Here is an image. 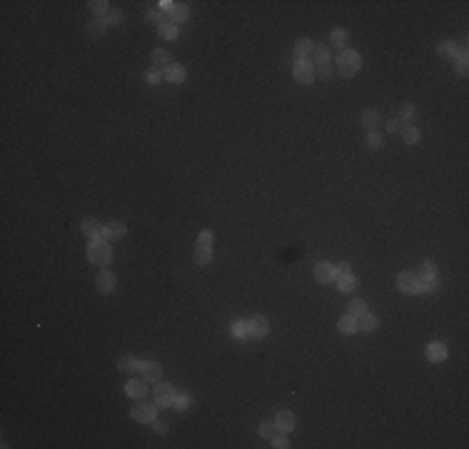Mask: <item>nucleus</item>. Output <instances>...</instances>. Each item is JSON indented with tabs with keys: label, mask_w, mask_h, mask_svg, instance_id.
<instances>
[{
	"label": "nucleus",
	"mask_w": 469,
	"mask_h": 449,
	"mask_svg": "<svg viewBox=\"0 0 469 449\" xmlns=\"http://www.w3.org/2000/svg\"><path fill=\"white\" fill-rule=\"evenodd\" d=\"M88 260H90V265H97V267H108L110 262H113V247H110V242L108 240H90V245H88Z\"/></svg>",
	"instance_id": "f257e3e1"
},
{
	"label": "nucleus",
	"mask_w": 469,
	"mask_h": 449,
	"mask_svg": "<svg viewBox=\"0 0 469 449\" xmlns=\"http://www.w3.org/2000/svg\"><path fill=\"white\" fill-rule=\"evenodd\" d=\"M337 70L339 75H344V78H355L357 73L362 70V55L357 53V50H342L337 55Z\"/></svg>",
	"instance_id": "f03ea898"
},
{
	"label": "nucleus",
	"mask_w": 469,
	"mask_h": 449,
	"mask_svg": "<svg viewBox=\"0 0 469 449\" xmlns=\"http://www.w3.org/2000/svg\"><path fill=\"white\" fill-rule=\"evenodd\" d=\"M315 65L310 60H292V78L297 80L300 85H310L315 82Z\"/></svg>",
	"instance_id": "7ed1b4c3"
},
{
	"label": "nucleus",
	"mask_w": 469,
	"mask_h": 449,
	"mask_svg": "<svg viewBox=\"0 0 469 449\" xmlns=\"http://www.w3.org/2000/svg\"><path fill=\"white\" fill-rule=\"evenodd\" d=\"M247 334L250 337H255V339H262L270 334V319L264 317V314H255V317H250L247 319Z\"/></svg>",
	"instance_id": "20e7f679"
},
{
	"label": "nucleus",
	"mask_w": 469,
	"mask_h": 449,
	"mask_svg": "<svg viewBox=\"0 0 469 449\" xmlns=\"http://www.w3.org/2000/svg\"><path fill=\"white\" fill-rule=\"evenodd\" d=\"M397 290L402 294H417L419 292V277L410 270H404V272L397 274Z\"/></svg>",
	"instance_id": "39448f33"
},
{
	"label": "nucleus",
	"mask_w": 469,
	"mask_h": 449,
	"mask_svg": "<svg viewBox=\"0 0 469 449\" xmlns=\"http://www.w3.org/2000/svg\"><path fill=\"white\" fill-rule=\"evenodd\" d=\"M175 397L177 392L172 384H165V382H157L155 384V404L157 407H172L175 404Z\"/></svg>",
	"instance_id": "423d86ee"
},
{
	"label": "nucleus",
	"mask_w": 469,
	"mask_h": 449,
	"mask_svg": "<svg viewBox=\"0 0 469 449\" xmlns=\"http://www.w3.org/2000/svg\"><path fill=\"white\" fill-rule=\"evenodd\" d=\"M115 285H117V274L110 272L108 267H103V272L97 274V280H95V290L100 294H110L115 292Z\"/></svg>",
	"instance_id": "0eeeda50"
},
{
	"label": "nucleus",
	"mask_w": 469,
	"mask_h": 449,
	"mask_svg": "<svg viewBox=\"0 0 469 449\" xmlns=\"http://www.w3.org/2000/svg\"><path fill=\"white\" fill-rule=\"evenodd\" d=\"M130 417L135 422H142V424H150L152 419L157 417V404H132Z\"/></svg>",
	"instance_id": "6e6552de"
},
{
	"label": "nucleus",
	"mask_w": 469,
	"mask_h": 449,
	"mask_svg": "<svg viewBox=\"0 0 469 449\" xmlns=\"http://www.w3.org/2000/svg\"><path fill=\"white\" fill-rule=\"evenodd\" d=\"M312 274H315V280H317L319 285H332L337 280V272H335V265L332 262H317Z\"/></svg>",
	"instance_id": "1a4fd4ad"
},
{
	"label": "nucleus",
	"mask_w": 469,
	"mask_h": 449,
	"mask_svg": "<svg viewBox=\"0 0 469 449\" xmlns=\"http://www.w3.org/2000/svg\"><path fill=\"white\" fill-rule=\"evenodd\" d=\"M150 382L148 379H128V384H125V392H128V397H132V399H145L148 394H150V387H148Z\"/></svg>",
	"instance_id": "9d476101"
},
{
	"label": "nucleus",
	"mask_w": 469,
	"mask_h": 449,
	"mask_svg": "<svg viewBox=\"0 0 469 449\" xmlns=\"http://www.w3.org/2000/svg\"><path fill=\"white\" fill-rule=\"evenodd\" d=\"M128 234V227H125V222H120V220H113V222H108V225H103V240H123Z\"/></svg>",
	"instance_id": "9b49d317"
},
{
	"label": "nucleus",
	"mask_w": 469,
	"mask_h": 449,
	"mask_svg": "<svg viewBox=\"0 0 469 449\" xmlns=\"http://www.w3.org/2000/svg\"><path fill=\"white\" fill-rule=\"evenodd\" d=\"M295 424H297V419H295V414H292L290 410L277 412V417H275V427H277V432L290 434V432L295 430Z\"/></svg>",
	"instance_id": "f8f14e48"
},
{
	"label": "nucleus",
	"mask_w": 469,
	"mask_h": 449,
	"mask_svg": "<svg viewBox=\"0 0 469 449\" xmlns=\"http://www.w3.org/2000/svg\"><path fill=\"white\" fill-rule=\"evenodd\" d=\"M80 232L85 234L88 240H100V237H103V225H100L95 217H85V220L80 222Z\"/></svg>",
	"instance_id": "ddd939ff"
},
{
	"label": "nucleus",
	"mask_w": 469,
	"mask_h": 449,
	"mask_svg": "<svg viewBox=\"0 0 469 449\" xmlns=\"http://www.w3.org/2000/svg\"><path fill=\"white\" fill-rule=\"evenodd\" d=\"M162 78L168 80V82H172V85H180V82H185L188 73H185V68H182L180 62H172V65H168V68H165Z\"/></svg>",
	"instance_id": "4468645a"
},
{
	"label": "nucleus",
	"mask_w": 469,
	"mask_h": 449,
	"mask_svg": "<svg viewBox=\"0 0 469 449\" xmlns=\"http://www.w3.org/2000/svg\"><path fill=\"white\" fill-rule=\"evenodd\" d=\"M142 379H148V382H162V365H157V362H142Z\"/></svg>",
	"instance_id": "2eb2a0df"
},
{
	"label": "nucleus",
	"mask_w": 469,
	"mask_h": 449,
	"mask_svg": "<svg viewBox=\"0 0 469 449\" xmlns=\"http://www.w3.org/2000/svg\"><path fill=\"white\" fill-rule=\"evenodd\" d=\"M424 354H427L430 362L437 365V362H444V359H447V347H444L442 342H430L427 350H424Z\"/></svg>",
	"instance_id": "dca6fc26"
},
{
	"label": "nucleus",
	"mask_w": 469,
	"mask_h": 449,
	"mask_svg": "<svg viewBox=\"0 0 469 449\" xmlns=\"http://www.w3.org/2000/svg\"><path fill=\"white\" fill-rule=\"evenodd\" d=\"M150 62H152V70H165L168 65H172L170 53H168V50H162V48L152 50V53H150Z\"/></svg>",
	"instance_id": "f3484780"
},
{
	"label": "nucleus",
	"mask_w": 469,
	"mask_h": 449,
	"mask_svg": "<svg viewBox=\"0 0 469 449\" xmlns=\"http://www.w3.org/2000/svg\"><path fill=\"white\" fill-rule=\"evenodd\" d=\"M315 50V42L310 38H300L295 40V60H307Z\"/></svg>",
	"instance_id": "a211bd4d"
},
{
	"label": "nucleus",
	"mask_w": 469,
	"mask_h": 449,
	"mask_svg": "<svg viewBox=\"0 0 469 449\" xmlns=\"http://www.w3.org/2000/svg\"><path fill=\"white\" fill-rule=\"evenodd\" d=\"M357 325H359V332H377V327H379V317H377V314L364 312L362 317H357Z\"/></svg>",
	"instance_id": "6ab92c4d"
},
{
	"label": "nucleus",
	"mask_w": 469,
	"mask_h": 449,
	"mask_svg": "<svg viewBox=\"0 0 469 449\" xmlns=\"http://www.w3.org/2000/svg\"><path fill=\"white\" fill-rule=\"evenodd\" d=\"M337 330L342 334H355L359 332V325H357V317H352V314H342L337 322Z\"/></svg>",
	"instance_id": "aec40b11"
},
{
	"label": "nucleus",
	"mask_w": 469,
	"mask_h": 449,
	"mask_svg": "<svg viewBox=\"0 0 469 449\" xmlns=\"http://www.w3.org/2000/svg\"><path fill=\"white\" fill-rule=\"evenodd\" d=\"M192 260H195V265L197 267H207L210 262H212V247H195V252H192Z\"/></svg>",
	"instance_id": "412c9836"
},
{
	"label": "nucleus",
	"mask_w": 469,
	"mask_h": 449,
	"mask_svg": "<svg viewBox=\"0 0 469 449\" xmlns=\"http://www.w3.org/2000/svg\"><path fill=\"white\" fill-rule=\"evenodd\" d=\"M337 287L342 290V292H355L357 287H359V280H357L352 272L339 274V277H337Z\"/></svg>",
	"instance_id": "4be33fe9"
},
{
	"label": "nucleus",
	"mask_w": 469,
	"mask_h": 449,
	"mask_svg": "<svg viewBox=\"0 0 469 449\" xmlns=\"http://www.w3.org/2000/svg\"><path fill=\"white\" fill-rule=\"evenodd\" d=\"M117 370L125 372V374H135L137 370H142V362H140L137 357H123V359L117 362Z\"/></svg>",
	"instance_id": "5701e85b"
},
{
	"label": "nucleus",
	"mask_w": 469,
	"mask_h": 449,
	"mask_svg": "<svg viewBox=\"0 0 469 449\" xmlns=\"http://www.w3.org/2000/svg\"><path fill=\"white\" fill-rule=\"evenodd\" d=\"M312 58H315V68L317 65H324V62H332V53H330V48L327 45H317L315 42V50H312Z\"/></svg>",
	"instance_id": "b1692460"
},
{
	"label": "nucleus",
	"mask_w": 469,
	"mask_h": 449,
	"mask_svg": "<svg viewBox=\"0 0 469 449\" xmlns=\"http://www.w3.org/2000/svg\"><path fill=\"white\" fill-rule=\"evenodd\" d=\"M105 30H108V25H105V20L103 18H95V20H90V23L85 25V33H88L90 38H103V35H105Z\"/></svg>",
	"instance_id": "393cba45"
},
{
	"label": "nucleus",
	"mask_w": 469,
	"mask_h": 449,
	"mask_svg": "<svg viewBox=\"0 0 469 449\" xmlns=\"http://www.w3.org/2000/svg\"><path fill=\"white\" fill-rule=\"evenodd\" d=\"M437 53L442 55V58L447 60H454L459 55V48H457V42H452V40H444V42H439V48H437Z\"/></svg>",
	"instance_id": "a878e982"
},
{
	"label": "nucleus",
	"mask_w": 469,
	"mask_h": 449,
	"mask_svg": "<svg viewBox=\"0 0 469 449\" xmlns=\"http://www.w3.org/2000/svg\"><path fill=\"white\" fill-rule=\"evenodd\" d=\"M362 125L367 127V133H372L379 127V113L377 110H364L362 113Z\"/></svg>",
	"instance_id": "bb28decb"
},
{
	"label": "nucleus",
	"mask_w": 469,
	"mask_h": 449,
	"mask_svg": "<svg viewBox=\"0 0 469 449\" xmlns=\"http://www.w3.org/2000/svg\"><path fill=\"white\" fill-rule=\"evenodd\" d=\"M437 272H439V270H437L434 260H424V262L419 265V274H417V277H419V280H434Z\"/></svg>",
	"instance_id": "cd10ccee"
},
{
	"label": "nucleus",
	"mask_w": 469,
	"mask_h": 449,
	"mask_svg": "<svg viewBox=\"0 0 469 449\" xmlns=\"http://www.w3.org/2000/svg\"><path fill=\"white\" fill-rule=\"evenodd\" d=\"M417 108H414L412 102H407V105H402V113H399V120L404 122V125H414V120H417Z\"/></svg>",
	"instance_id": "c85d7f7f"
},
{
	"label": "nucleus",
	"mask_w": 469,
	"mask_h": 449,
	"mask_svg": "<svg viewBox=\"0 0 469 449\" xmlns=\"http://www.w3.org/2000/svg\"><path fill=\"white\" fill-rule=\"evenodd\" d=\"M364 312H367V302H364V300L355 297L352 302H347V314H352V317H362Z\"/></svg>",
	"instance_id": "c756f323"
},
{
	"label": "nucleus",
	"mask_w": 469,
	"mask_h": 449,
	"mask_svg": "<svg viewBox=\"0 0 469 449\" xmlns=\"http://www.w3.org/2000/svg\"><path fill=\"white\" fill-rule=\"evenodd\" d=\"M88 8L93 10L95 15H100V18H105V15H108V13L113 10L108 0H90V3H88Z\"/></svg>",
	"instance_id": "7c9ffc66"
},
{
	"label": "nucleus",
	"mask_w": 469,
	"mask_h": 449,
	"mask_svg": "<svg viewBox=\"0 0 469 449\" xmlns=\"http://www.w3.org/2000/svg\"><path fill=\"white\" fill-rule=\"evenodd\" d=\"M170 18H172L175 25H177V23H185V20L190 18V8L185 5V3H177V5H175V10L170 13Z\"/></svg>",
	"instance_id": "2f4dec72"
},
{
	"label": "nucleus",
	"mask_w": 469,
	"mask_h": 449,
	"mask_svg": "<svg viewBox=\"0 0 469 449\" xmlns=\"http://www.w3.org/2000/svg\"><path fill=\"white\" fill-rule=\"evenodd\" d=\"M330 40H332V45L342 53V50H347V40H350V35H347V30H332Z\"/></svg>",
	"instance_id": "473e14b6"
},
{
	"label": "nucleus",
	"mask_w": 469,
	"mask_h": 449,
	"mask_svg": "<svg viewBox=\"0 0 469 449\" xmlns=\"http://www.w3.org/2000/svg\"><path fill=\"white\" fill-rule=\"evenodd\" d=\"M177 33H180V30H177V25H175V23H165V25H160V28H157V35H160L162 40H175L177 38Z\"/></svg>",
	"instance_id": "72a5a7b5"
},
{
	"label": "nucleus",
	"mask_w": 469,
	"mask_h": 449,
	"mask_svg": "<svg viewBox=\"0 0 469 449\" xmlns=\"http://www.w3.org/2000/svg\"><path fill=\"white\" fill-rule=\"evenodd\" d=\"M257 434L264 437V439H272L275 434H277V427H275V419H264L262 424L257 427Z\"/></svg>",
	"instance_id": "f704fd0d"
},
{
	"label": "nucleus",
	"mask_w": 469,
	"mask_h": 449,
	"mask_svg": "<svg viewBox=\"0 0 469 449\" xmlns=\"http://www.w3.org/2000/svg\"><path fill=\"white\" fill-rule=\"evenodd\" d=\"M399 135H402V140H404L407 145H417V142H419V130H417L414 125H404V130H402Z\"/></svg>",
	"instance_id": "c9c22d12"
},
{
	"label": "nucleus",
	"mask_w": 469,
	"mask_h": 449,
	"mask_svg": "<svg viewBox=\"0 0 469 449\" xmlns=\"http://www.w3.org/2000/svg\"><path fill=\"white\" fill-rule=\"evenodd\" d=\"M419 292L422 294H437L439 292V280H419Z\"/></svg>",
	"instance_id": "e433bc0d"
},
{
	"label": "nucleus",
	"mask_w": 469,
	"mask_h": 449,
	"mask_svg": "<svg viewBox=\"0 0 469 449\" xmlns=\"http://www.w3.org/2000/svg\"><path fill=\"white\" fill-rule=\"evenodd\" d=\"M105 25H108V28H113V25H120V23H123V10H120V8H113V10H110V13H108V15H105Z\"/></svg>",
	"instance_id": "4c0bfd02"
},
{
	"label": "nucleus",
	"mask_w": 469,
	"mask_h": 449,
	"mask_svg": "<svg viewBox=\"0 0 469 449\" xmlns=\"http://www.w3.org/2000/svg\"><path fill=\"white\" fill-rule=\"evenodd\" d=\"M382 145H384V140H382V135H379L377 130L367 133V147H370V150H379Z\"/></svg>",
	"instance_id": "58836bf2"
},
{
	"label": "nucleus",
	"mask_w": 469,
	"mask_h": 449,
	"mask_svg": "<svg viewBox=\"0 0 469 449\" xmlns=\"http://www.w3.org/2000/svg\"><path fill=\"white\" fill-rule=\"evenodd\" d=\"M212 242H215V234L210 232V230H202V232L197 234V245L200 247H212Z\"/></svg>",
	"instance_id": "ea45409f"
},
{
	"label": "nucleus",
	"mask_w": 469,
	"mask_h": 449,
	"mask_svg": "<svg viewBox=\"0 0 469 449\" xmlns=\"http://www.w3.org/2000/svg\"><path fill=\"white\" fill-rule=\"evenodd\" d=\"M315 73H317V78H319V80H330V78H332V62L317 65V68H315Z\"/></svg>",
	"instance_id": "a19ab883"
},
{
	"label": "nucleus",
	"mask_w": 469,
	"mask_h": 449,
	"mask_svg": "<svg viewBox=\"0 0 469 449\" xmlns=\"http://www.w3.org/2000/svg\"><path fill=\"white\" fill-rule=\"evenodd\" d=\"M387 130H390L392 135H397V133L404 130V122H402L399 117H390V120H387Z\"/></svg>",
	"instance_id": "79ce46f5"
},
{
	"label": "nucleus",
	"mask_w": 469,
	"mask_h": 449,
	"mask_svg": "<svg viewBox=\"0 0 469 449\" xmlns=\"http://www.w3.org/2000/svg\"><path fill=\"white\" fill-rule=\"evenodd\" d=\"M454 62H457V70L462 75H467V50H459V55L454 58Z\"/></svg>",
	"instance_id": "37998d69"
},
{
	"label": "nucleus",
	"mask_w": 469,
	"mask_h": 449,
	"mask_svg": "<svg viewBox=\"0 0 469 449\" xmlns=\"http://www.w3.org/2000/svg\"><path fill=\"white\" fill-rule=\"evenodd\" d=\"M232 334L235 337H247V322H242V319L232 322Z\"/></svg>",
	"instance_id": "c03bdc74"
},
{
	"label": "nucleus",
	"mask_w": 469,
	"mask_h": 449,
	"mask_svg": "<svg viewBox=\"0 0 469 449\" xmlns=\"http://www.w3.org/2000/svg\"><path fill=\"white\" fill-rule=\"evenodd\" d=\"M272 447L275 449H287L290 447V442H287V437H284L282 432H277V434L272 437Z\"/></svg>",
	"instance_id": "a18cd8bd"
},
{
	"label": "nucleus",
	"mask_w": 469,
	"mask_h": 449,
	"mask_svg": "<svg viewBox=\"0 0 469 449\" xmlns=\"http://www.w3.org/2000/svg\"><path fill=\"white\" fill-rule=\"evenodd\" d=\"M150 427L157 432V434H168V422H162V419H157V417L150 422Z\"/></svg>",
	"instance_id": "49530a36"
},
{
	"label": "nucleus",
	"mask_w": 469,
	"mask_h": 449,
	"mask_svg": "<svg viewBox=\"0 0 469 449\" xmlns=\"http://www.w3.org/2000/svg\"><path fill=\"white\" fill-rule=\"evenodd\" d=\"M145 80H148L150 85H157V82L162 80V73H160V70H148V73H145Z\"/></svg>",
	"instance_id": "de8ad7c7"
},
{
	"label": "nucleus",
	"mask_w": 469,
	"mask_h": 449,
	"mask_svg": "<svg viewBox=\"0 0 469 449\" xmlns=\"http://www.w3.org/2000/svg\"><path fill=\"white\" fill-rule=\"evenodd\" d=\"M188 404H190L188 397H175V407L177 410H188Z\"/></svg>",
	"instance_id": "09e8293b"
},
{
	"label": "nucleus",
	"mask_w": 469,
	"mask_h": 449,
	"mask_svg": "<svg viewBox=\"0 0 469 449\" xmlns=\"http://www.w3.org/2000/svg\"><path fill=\"white\" fill-rule=\"evenodd\" d=\"M335 272H337V277L339 274H347L350 272V265L347 262H339V265H335Z\"/></svg>",
	"instance_id": "8fccbe9b"
},
{
	"label": "nucleus",
	"mask_w": 469,
	"mask_h": 449,
	"mask_svg": "<svg viewBox=\"0 0 469 449\" xmlns=\"http://www.w3.org/2000/svg\"><path fill=\"white\" fill-rule=\"evenodd\" d=\"M148 20H155V23H157V20H160V13H157V10H148Z\"/></svg>",
	"instance_id": "3c124183"
}]
</instances>
